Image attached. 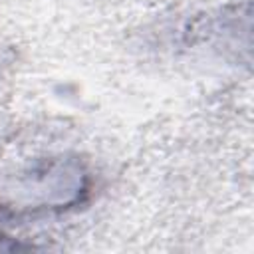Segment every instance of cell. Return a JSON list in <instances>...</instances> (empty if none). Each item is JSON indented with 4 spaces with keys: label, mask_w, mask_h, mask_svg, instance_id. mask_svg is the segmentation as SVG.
I'll list each match as a JSON object with an SVG mask.
<instances>
[{
    "label": "cell",
    "mask_w": 254,
    "mask_h": 254,
    "mask_svg": "<svg viewBox=\"0 0 254 254\" xmlns=\"http://www.w3.org/2000/svg\"><path fill=\"white\" fill-rule=\"evenodd\" d=\"M0 240H8V238H4V234H2V230H0ZM0 248H2V250H4V248H6V246H4V244H2V242H0Z\"/></svg>",
    "instance_id": "cell-1"
}]
</instances>
